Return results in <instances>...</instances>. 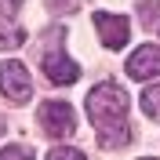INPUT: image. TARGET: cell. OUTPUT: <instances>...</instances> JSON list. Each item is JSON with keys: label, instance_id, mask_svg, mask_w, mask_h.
<instances>
[{"label": "cell", "instance_id": "7c38bea8", "mask_svg": "<svg viewBox=\"0 0 160 160\" xmlns=\"http://www.w3.org/2000/svg\"><path fill=\"white\" fill-rule=\"evenodd\" d=\"M48 8L55 15H66V11H77V0H48Z\"/></svg>", "mask_w": 160, "mask_h": 160}, {"label": "cell", "instance_id": "277c9868", "mask_svg": "<svg viewBox=\"0 0 160 160\" xmlns=\"http://www.w3.org/2000/svg\"><path fill=\"white\" fill-rule=\"evenodd\" d=\"M124 69H128L131 80H153V77H160V48L142 44L138 51H131V58L124 62Z\"/></svg>", "mask_w": 160, "mask_h": 160}, {"label": "cell", "instance_id": "9c48e42d", "mask_svg": "<svg viewBox=\"0 0 160 160\" xmlns=\"http://www.w3.org/2000/svg\"><path fill=\"white\" fill-rule=\"evenodd\" d=\"M157 15H160V0H146L142 4V26L146 29H157Z\"/></svg>", "mask_w": 160, "mask_h": 160}, {"label": "cell", "instance_id": "7a4b0ae2", "mask_svg": "<svg viewBox=\"0 0 160 160\" xmlns=\"http://www.w3.org/2000/svg\"><path fill=\"white\" fill-rule=\"evenodd\" d=\"M37 120L48 138H69L77 131V113H73L69 102H44L37 109Z\"/></svg>", "mask_w": 160, "mask_h": 160}, {"label": "cell", "instance_id": "52a82bcc", "mask_svg": "<svg viewBox=\"0 0 160 160\" xmlns=\"http://www.w3.org/2000/svg\"><path fill=\"white\" fill-rule=\"evenodd\" d=\"M22 40H26L22 26H15L11 18H0V51H15Z\"/></svg>", "mask_w": 160, "mask_h": 160}, {"label": "cell", "instance_id": "4fadbf2b", "mask_svg": "<svg viewBox=\"0 0 160 160\" xmlns=\"http://www.w3.org/2000/svg\"><path fill=\"white\" fill-rule=\"evenodd\" d=\"M18 4H22V0H0V11H4V15H8L11 8H18Z\"/></svg>", "mask_w": 160, "mask_h": 160}, {"label": "cell", "instance_id": "9a60e30c", "mask_svg": "<svg viewBox=\"0 0 160 160\" xmlns=\"http://www.w3.org/2000/svg\"><path fill=\"white\" fill-rule=\"evenodd\" d=\"M142 160H153V157H142Z\"/></svg>", "mask_w": 160, "mask_h": 160}, {"label": "cell", "instance_id": "30bf717a", "mask_svg": "<svg viewBox=\"0 0 160 160\" xmlns=\"http://www.w3.org/2000/svg\"><path fill=\"white\" fill-rule=\"evenodd\" d=\"M44 160H88L80 149H69V146H58V149H51Z\"/></svg>", "mask_w": 160, "mask_h": 160}, {"label": "cell", "instance_id": "ba28073f", "mask_svg": "<svg viewBox=\"0 0 160 160\" xmlns=\"http://www.w3.org/2000/svg\"><path fill=\"white\" fill-rule=\"evenodd\" d=\"M142 113L149 120H160V84H149L142 91Z\"/></svg>", "mask_w": 160, "mask_h": 160}, {"label": "cell", "instance_id": "6da1fadb", "mask_svg": "<svg viewBox=\"0 0 160 160\" xmlns=\"http://www.w3.org/2000/svg\"><path fill=\"white\" fill-rule=\"evenodd\" d=\"M88 117L98 128V142L102 146H128L131 142V128H128V95L120 84L102 80L88 91Z\"/></svg>", "mask_w": 160, "mask_h": 160}, {"label": "cell", "instance_id": "8992f818", "mask_svg": "<svg viewBox=\"0 0 160 160\" xmlns=\"http://www.w3.org/2000/svg\"><path fill=\"white\" fill-rule=\"evenodd\" d=\"M44 77L51 84H73L80 77V66L66 55V51H44Z\"/></svg>", "mask_w": 160, "mask_h": 160}, {"label": "cell", "instance_id": "5bb4252c", "mask_svg": "<svg viewBox=\"0 0 160 160\" xmlns=\"http://www.w3.org/2000/svg\"><path fill=\"white\" fill-rule=\"evenodd\" d=\"M4 131H8V124H4V117H0V135H4Z\"/></svg>", "mask_w": 160, "mask_h": 160}, {"label": "cell", "instance_id": "5b68a950", "mask_svg": "<svg viewBox=\"0 0 160 160\" xmlns=\"http://www.w3.org/2000/svg\"><path fill=\"white\" fill-rule=\"evenodd\" d=\"M95 29H98L102 44H106V48H113V51L124 48V44H128V33H131L124 15H106V11H98V15H95Z\"/></svg>", "mask_w": 160, "mask_h": 160}, {"label": "cell", "instance_id": "3957f363", "mask_svg": "<svg viewBox=\"0 0 160 160\" xmlns=\"http://www.w3.org/2000/svg\"><path fill=\"white\" fill-rule=\"evenodd\" d=\"M0 95L8 102H15V106H26V102H29L33 80H29V73H26L22 62H15V58L0 62Z\"/></svg>", "mask_w": 160, "mask_h": 160}, {"label": "cell", "instance_id": "8fae6325", "mask_svg": "<svg viewBox=\"0 0 160 160\" xmlns=\"http://www.w3.org/2000/svg\"><path fill=\"white\" fill-rule=\"evenodd\" d=\"M0 160H33V153L26 146H4L0 149Z\"/></svg>", "mask_w": 160, "mask_h": 160}]
</instances>
